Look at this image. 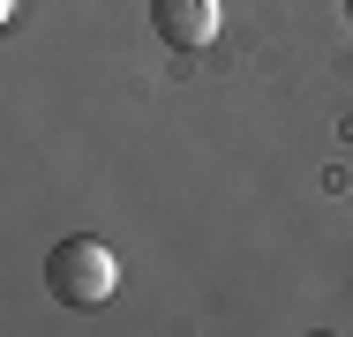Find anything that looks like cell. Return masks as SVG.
Returning <instances> with one entry per match:
<instances>
[{"mask_svg": "<svg viewBox=\"0 0 353 337\" xmlns=\"http://www.w3.org/2000/svg\"><path fill=\"white\" fill-rule=\"evenodd\" d=\"M150 23H158L165 45L203 53V45L218 38V0H150Z\"/></svg>", "mask_w": 353, "mask_h": 337, "instance_id": "obj_2", "label": "cell"}, {"mask_svg": "<svg viewBox=\"0 0 353 337\" xmlns=\"http://www.w3.org/2000/svg\"><path fill=\"white\" fill-rule=\"evenodd\" d=\"M113 285H121V263H113V248L90 240V232H75V240H61V248L46 255V292H53L61 307H105Z\"/></svg>", "mask_w": 353, "mask_h": 337, "instance_id": "obj_1", "label": "cell"}]
</instances>
